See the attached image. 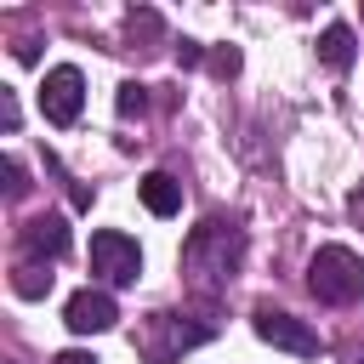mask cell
<instances>
[{
	"label": "cell",
	"instance_id": "obj_14",
	"mask_svg": "<svg viewBox=\"0 0 364 364\" xmlns=\"http://www.w3.org/2000/svg\"><path fill=\"white\" fill-rule=\"evenodd\" d=\"M210 68H216L222 80H228V74H239V51H233V46H222V51L210 57Z\"/></svg>",
	"mask_w": 364,
	"mask_h": 364
},
{
	"label": "cell",
	"instance_id": "obj_11",
	"mask_svg": "<svg viewBox=\"0 0 364 364\" xmlns=\"http://www.w3.org/2000/svg\"><path fill=\"white\" fill-rule=\"evenodd\" d=\"M11 290H17L23 301L46 296V290H51V267H46V262H17V273H11Z\"/></svg>",
	"mask_w": 364,
	"mask_h": 364
},
{
	"label": "cell",
	"instance_id": "obj_7",
	"mask_svg": "<svg viewBox=\"0 0 364 364\" xmlns=\"http://www.w3.org/2000/svg\"><path fill=\"white\" fill-rule=\"evenodd\" d=\"M63 324H68L74 336H97V330H114V324H119V307H114V296H108L102 284H85V290L68 296Z\"/></svg>",
	"mask_w": 364,
	"mask_h": 364
},
{
	"label": "cell",
	"instance_id": "obj_8",
	"mask_svg": "<svg viewBox=\"0 0 364 364\" xmlns=\"http://www.w3.org/2000/svg\"><path fill=\"white\" fill-rule=\"evenodd\" d=\"M17 245H23V256H28V262H57V256L68 250V216H63V210L28 216V222H23V233H17Z\"/></svg>",
	"mask_w": 364,
	"mask_h": 364
},
{
	"label": "cell",
	"instance_id": "obj_2",
	"mask_svg": "<svg viewBox=\"0 0 364 364\" xmlns=\"http://www.w3.org/2000/svg\"><path fill=\"white\" fill-rule=\"evenodd\" d=\"M216 336V313L205 307L199 318L193 313H148L142 324H136V353L148 358V364H176L188 347H199V341H210Z\"/></svg>",
	"mask_w": 364,
	"mask_h": 364
},
{
	"label": "cell",
	"instance_id": "obj_3",
	"mask_svg": "<svg viewBox=\"0 0 364 364\" xmlns=\"http://www.w3.org/2000/svg\"><path fill=\"white\" fill-rule=\"evenodd\" d=\"M307 290L324 307H353L364 301V262L347 245H318V256L307 262Z\"/></svg>",
	"mask_w": 364,
	"mask_h": 364
},
{
	"label": "cell",
	"instance_id": "obj_18",
	"mask_svg": "<svg viewBox=\"0 0 364 364\" xmlns=\"http://www.w3.org/2000/svg\"><path fill=\"white\" fill-rule=\"evenodd\" d=\"M347 210H353V216L364 222V188H353V193H347Z\"/></svg>",
	"mask_w": 364,
	"mask_h": 364
},
{
	"label": "cell",
	"instance_id": "obj_1",
	"mask_svg": "<svg viewBox=\"0 0 364 364\" xmlns=\"http://www.w3.org/2000/svg\"><path fill=\"white\" fill-rule=\"evenodd\" d=\"M245 267V228L228 222V216H205L188 239H182V279L188 290H199L205 301H216L233 273Z\"/></svg>",
	"mask_w": 364,
	"mask_h": 364
},
{
	"label": "cell",
	"instance_id": "obj_19",
	"mask_svg": "<svg viewBox=\"0 0 364 364\" xmlns=\"http://www.w3.org/2000/svg\"><path fill=\"white\" fill-rule=\"evenodd\" d=\"M347 364H364V353H353V358H347Z\"/></svg>",
	"mask_w": 364,
	"mask_h": 364
},
{
	"label": "cell",
	"instance_id": "obj_20",
	"mask_svg": "<svg viewBox=\"0 0 364 364\" xmlns=\"http://www.w3.org/2000/svg\"><path fill=\"white\" fill-rule=\"evenodd\" d=\"M11 364H17V358H11Z\"/></svg>",
	"mask_w": 364,
	"mask_h": 364
},
{
	"label": "cell",
	"instance_id": "obj_6",
	"mask_svg": "<svg viewBox=\"0 0 364 364\" xmlns=\"http://www.w3.org/2000/svg\"><path fill=\"white\" fill-rule=\"evenodd\" d=\"M250 324H256V336H262L267 347H284V353H296V358H318V336H313L296 313H284V307H256Z\"/></svg>",
	"mask_w": 364,
	"mask_h": 364
},
{
	"label": "cell",
	"instance_id": "obj_12",
	"mask_svg": "<svg viewBox=\"0 0 364 364\" xmlns=\"http://www.w3.org/2000/svg\"><path fill=\"white\" fill-rule=\"evenodd\" d=\"M119 114H125V119H131V114H148V85L125 80V85H119Z\"/></svg>",
	"mask_w": 364,
	"mask_h": 364
},
{
	"label": "cell",
	"instance_id": "obj_4",
	"mask_svg": "<svg viewBox=\"0 0 364 364\" xmlns=\"http://www.w3.org/2000/svg\"><path fill=\"white\" fill-rule=\"evenodd\" d=\"M91 273L102 279V290L136 284V273H142V250H136V239H125L119 228L91 233Z\"/></svg>",
	"mask_w": 364,
	"mask_h": 364
},
{
	"label": "cell",
	"instance_id": "obj_13",
	"mask_svg": "<svg viewBox=\"0 0 364 364\" xmlns=\"http://www.w3.org/2000/svg\"><path fill=\"white\" fill-rule=\"evenodd\" d=\"M28 193V171H23V159H6V199H23Z\"/></svg>",
	"mask_w": 364,
	"mask_h": 364
},
{
	"label": "cell",
	"instance_id": "obj_17",
	"mask_svg": "<svg viewBox=\"0 0 364 364\" xmlns=\"http://www.w3.org/2000/svg\"><path fill=\"white\" fill-rule=\"evenodd\" d=\"M51 364H97V358H91V353H80V347H68V353H57Z\"/></svg>",
	"mask_w": 364,
	"mask_h": 364
},
{
	"label": "cell",
	"instance_id": "obj_9",
	"mask_svg": "<svg viewBox=\"0 0 364 364\" xmlns=\"http://www.w3.org/2000/svg\"><path fill=\"white\" fill-rule=\"evenodd\" d=\"M136 193H142V205H148L154 216H176V210H182V182H176L171 171H148V176L136 182Z\"/></svg>",
	"mask_w": 364,
	"mask_h": 364
},
{
	"label": "cell",
	"instance_id": "obj_15",
	"mask_svg": "<svg viewBox=\"0 0 364 364\" xmlns=\"http://www.w3.org/2000/svg\"><path fill=\"white\" fill-rule=\"evenodd\" d=\"M0 125H6V136L17 131V97H11L6 85H0Z\"/></svg>",
	"mask_w": 364,
	"mask_h": 364
},
{
	"label": "cell",
	"instance_id": "obj_16",
	"mask_svg": "<svg viewBox=\"0 0 364 364\" xmlns=\"http://www.w3.org/2000/svg\"><path fill=\"white\" fill-rule=\"evenodd\" d=\"M199 57H205V51H199V40H182V46H176V63H188V68H193Z\"/></svg>",
	"mask_w": 364,
	"mask_h": 364
},
{
	"label": "cell",
	"instance_id": "obj_10",
	"mask_svg": "<svg viewBox=\"0 0 364 364\" xmlns=\"http://www.w3.org/2000/svg\"><path fill=\"white\" fill-rule=\"evenodd\" d=\"M318 57H324V68L347 74V68H353V28H347V23H330V28L318 34Z\"/></svg>",
	"mask_w": 364,
	"mask_h": 364
},
{
	"label": "cell",
	"instance_id": "obj_5",
	"mask_svg": "<svg viewBox=\"0 0 364 364\" xmlns=\"http://www.w3.org/2000/svg\"><path fill=\"white\" fill-rule=\"evenodd\" d=\"M80 108H85V74H80L74 63H57V68L46 74V85H40V114H46L51 125H74Z\"/></svg>",
	"mask_w": 364,
	"mask_h": 364
}]
</instances>
